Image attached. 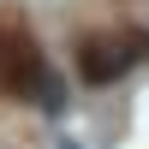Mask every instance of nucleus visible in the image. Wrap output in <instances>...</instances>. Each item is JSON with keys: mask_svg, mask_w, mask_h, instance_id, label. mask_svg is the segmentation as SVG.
Instances as JSON below:
<instances>
[{"mask_svg": "<svg viewBox=\"0 0 149 149\" xmlns=\"http://www.w3.org/2000/svg\"><path fill=\"white\" fill-rule=\"evenodd\" d=\"M143 60H149V30H102V36L84 42L78 72H84V84H113Z\"/></svg>", "mask_w": 149, "mask_h": 149, "instance_id": "nucleus-1", "label": "nucleus"}]
</instances>
